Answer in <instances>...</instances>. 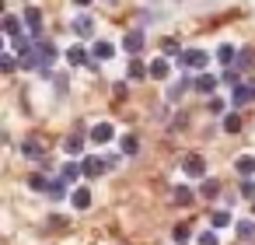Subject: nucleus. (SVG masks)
<instances>
[{
	"mask_svg": "<svg viewBox=\"0 0 255 245\" xmlns=\"http://www.w3.org/2000/svg\"><path fill=\"white\" fill-rule=\"evenodd\" d=\"M178 63L182 67H189V70H206V63H210V53H203V49H185L182 56H178Z\"/></svg>",
	"mask_w": 255,
	"mask_h": 245,
	"instance_id": "1",
	"label": "nucleus"
},
{
	"mask_svg": "<svg viewBox=\"0 0 255 245\" xmlns=\"http://www.w3.org/2000/svg\"><path fill=\"white\" fill-rule=\"evenodd\" d=\"M91 60H95V56H91V49H88V46H81V42L67 49V63H70V67H91Z\"/></svg>",
	"mask_w": 255,
	"mask_h": 245,
	"instance_id": "2",
	"label": "nucleus"
},
{
	"mask_svg": "<svg viewBox=\"0 0 255 245\" xmlns=\"http://www.w3.org/2000/svg\"><path fill=\"white\" fill-rule=\"evenodd\" d=\"M35 46H39V56H42V70H39V74H49V67L56 63V56H60V49H56L53 42H46V39H39Z\"/></svg>",
	"mask_w": 255,
	"mask_h": 245,
	"instance_id": "3",
	"label": "nucleus"
},
{
	"mask_svg": "<svg viewBox=\"0 0 255 245\" xmlns=\"http://www.w3.org/2000/svg\"><path fill=\"white\" fill-rule=\"evenodd\" d=\"M81 168H84V175H88V179H98V175H105V172H109L105 158H95V154H84Z\"/></svg>",
	"mask_w": 255,
	"mask_h": 245,
	"instance_id": "4",
	"label": "nucleus"
},
{
	"mask_svg": "<svg viewBox=\"0 0 255 245\" xmlns=\"http://www.w3.org/2000/svg\"><path fill=\"white\" fill-rule=\"evenodd\" d=\"M182 172H185L189 179H206V161H203L199 154H189V158L182 161Z\"/></svg>",
	"mask_w": 255,
	"mask_h": 245,
	"instance_id": "5",
	"label": "nucleus"
},
{
	"mask_svg": "<svg viewBox=\"0 0 255 245\" xmlns=\"http://www.w3.org/2000/svg\"><path fill=\"white\" fill-rule=\"evenodd\" d=\"M25 25H28V35L39 42V39H42V11H39V7H28V11H25Z\"/></svg>",
	"mask_w": 255,
	"mask_h": 245,
	"instance_id": "6",
	"label": "nucleus"
},
{
	"mask_svg": "<svg viewBox=\"0 0 255 245\" xmlns=\"http://www.w3.org/2000/svg\"><path fill=\"white\" fill-rule=\"evenodd\" d=\"M88 137H91V144H109V140L116 137V126H112V123H95Z\"/></svg>",
	"mask_w": 255,
	"mask_h": 245,
	"instance_id": "7",
	"label": "nucleus"
},
{
	"mask_svg": "<svg viewBox=\"0 0 255 245\" xmlns=\"http://www.w3.org/2000/svg\"><path fill=\"white\" fill-rule=\"evenodd\" d=\"M21 154L32 158V161H42V158H46V144H42L39 137H28V140L21 144Z\"/></svg>",
	"mask_w": 255,
	"mask_h": 245,
	"instance_id": "8",
	"label": "nucleus"
},
{
	"mask_svg": "<svg viewBox=\"0 0 255 245\" xmlns=\"http://www.w3.org/2000/svg\"><path fill=\"white\" fill-rule=\"evenodd\" d=\"M70 28H74V35H77V39H91V35H95V21H91L88 14L74 18V21H70Z\"/></svg>",
	"mask_w": 255,
	"mask_h": 245,
	"instance_id": "9",
	"label": "nucleus"
},
{
	"mask_svg": "<svg viewBox=\"0 0 255 245\" xmlns=\"http://www.w3.org/2000/svg\"><path fill=\"white\" fill-rule=\"evenodd\" d=\"M18 63H21L25 70H42V56H39V46H32V49L18 53Z\"/></svg>",
	"mask_w": 255,
	"mask_h": 245,
	"instance_id": "10",
	"label": "nucleus"
},
{
	"mask_svg": "<svg viewBox=\"0 0 255 245\" xmlns=\"http://www.w3.org/2000/svg\"><path fill=\"white\" fill-rule=\"evenodd\" d=\"M217 84H220V77H213V74H206V70L192 81V88H196L199 95H213V91H217Z\"/></svg>",
	"mask_w": 255,
	"mask_h": 245,
	"instance_id": "11",
	"label": "nucleus"
},
{
	"mask_svg": "<svg viewBox=\"0 0 255 245\" xmlns=\"http://www.w3.org/2000/svg\"><path fill=\"white\" fill-rule=\"evenodd\" d=\"M143 42H147V39H143V32H140V28H133V32H126V39H123V49L136 56V53L143 49Z\"/></svg>",
	"mask_w": 255,
	"mask_h": 245,
	"instance_id": "12",
	"label": "nucleus"
},
{
	"mask_svg": "<svg viewBox=\"0 0 255 245\" xmlns=\"http://www.w3.org/2000/svg\"><path fill=\"white\" fill-rule=\"evenodd\" d=\"M234 60H238V49H234L231 42H224V46L217 49V63H220V67L227 70V67H234Z\"/></svg>",
	"mask_w": 255,
	"mask_h": 245,
	"instance_id": "13",
	"label": "nucleus"
},
{
	"mask_svg": "<svg viewBox=\"0 0 255 245\" xmlns=\"http://www.w3.org/2000/svg\"><path fill=\"white\" fill-rule=\"evenodd\" d=\"M70 203H74L77 210H88V207H91V189H88V186H77V189L70 193Z\"/></svg>",
	"mask_w": 255,
	"mask_h": 245,
	"instance_id": "14",
	"label": "nucleus"
},
{
	"mask_svg": "<svg viewBox=\"0 0 255 245\" xmlns=\"http://www.w3.org/2000/svg\"><path fill=\"white\" fill-rule=\"evenodd\" d=\"M231 224H238V221L231 217V210H213V214H210V228H213V231H220V228H231Z\"/></svg>",
	"mask_w": 255,
	"mask_h": 245,
	"instance_id": "15",
	"label": "nucleus"
},
{
	"mask_svg": "<svg viewBox=\"0 0 255 245\" xmlns=\"http://www.w3.org/2000/svg\"><path fill=\"white\" fill-rule=\"evenodd\" d=\"M91 56H95V60H112V56H116V46L105 42V39H98V42L91 46Z\"/></svg>",
	"mask_w": 255,
	"mask_h": 245,
	"instance_id": "16",
	"label": "nucleus"
},
{
	"mask_svg": "<svg viewBox=\"0 0 255 245\" xmlns=\"http://www.w3.org/2000/svg\"><path fill=\"white\" fill-rule=\"evenodd\" d=\"M252 63H255V53H252V46H245V49H238V60H234V70H252Z\"/></svg>",
	"mask_w": 255,
	"mask_h": 245,
	"instance_id": "17",
	"label": "nucleus"
},
{
	"mask_svg": "<svg viewBox=\"0 0 255 245\" xmlns=\"http://www.w3.org/2000/svg\"><path fill=\"white\" fill-rule=\"evenodd\" d=\"M143 77H150V67H147L140 56H133V60H129V81H143Z\"/></svg>",
	"mask_w": 255,
	"mask_h": 245,
	"instance_id": "18",
	"label": "nucleus"
},
{
	"mask_svg": "<svg viewBox=\"0 0 255 245\" xmlns=\"http://www.w3.org/2000/svg\"><path fill=\"white\" fill-rule=\"evenodd\" d=\"M84 140H91V137H81V133H70V137L63 140V151H67V154H84Z\"/></svg>",
	"mask_w": 255,
	"mask_h": 245,
	"instance_id": "19",
	"label": "nucleus"
},
{
	"mask_svg": "<svg viewBox=\"0 0 255 245\" xmlns=\"http://www.w3.org/2000/svg\"><path fill=\"white\" fill-rule=\"evenodd\" d=\"M140 151V137L136 133H123L119 137V154H136Z\"/></svg>",
	"mask_w": 255,
	"mask_h": 245,
	"instance_id": "20",
	"label": "nucleus"
},
{
	"mask_svg": "<svg viewBox=\"0 0 255 245\" xmlns=\"http://www.w3.org/2000/svg\"><path fill=\"white\" fill-rule=\"evenodd\" d=\"M234 168H238L241 179H252V175H255V158H252V154H241V158L234 161Z\"/></svg>",
	"mask_w": 255,
	"mask_h": 245,
	"instance_id": "21",
	"label": "nucleus"
},
{
	"mask_svg": "<svg viewBox=\"0 0 255 245\" xmlns=\"http://www.w3.org/2000/svg\"><path fill=\"white\" fill-rule=\"evenodd\" d=\"M21 21H25V18H14V14H4V35H11V39H18V35H21Z\"/></svg>",
	"mask_w": 255,
	"mask_h": 245,
	"instance_id": "22",
	"label": "nucleus"
},
{
	"mask_svg": "<svg viewBox=\"0 0 255 245\" xmlns=\"http://www.w3.org/2000/svg\"><path fill=\"white\" fill-rule=\"evenodd\" d=\"M168 70H171V67H168V56H157V60L150 63V77H154V81H164Z\"/></svg>",
	"mask_w": 255,
	"mask_h": 245,
	"instance_id": "23",
	"label": "nucleus"
},
{
	"mask_svg": "<svg viewBox=\"0 0 255 245\" xmlns=\"http://www.w3.org/2000/svg\"><path fill=\"white\" fill-rule=\"evenodd\" d=\"M231 102H234V105H248V102H252V88H248V84L231 88Z\"/></svg>",
	"mask_w": 255,
	"mask_h": 245,
	"instance_id": "24",
	"label": "nucleus"
},
{
	"mask_svg": "<svg viewBox=\"0 0 255 245\" xmlns=\"http://www.w3.org/2000/svg\"><path fill=\"white\" fill-rule=\"evenodd\" d=\"M199 196H203V200H217V196H220V182H217V179H203Z\"/></svg>",
	"mask_w": 255,
	"mask_h": 245,
	"instance_id": "25",
	"label": "nucleus"
},
{
	"mask_svg": "<svg viewBox=\"0 0 255 245\" xmlns=\"http://www.w3.org/2000/svg\"><path fill=\"white\" fill-rule=\"evenodd\" d=\"M234 231H238V238H241V242H252V238H255V221H252V217H248V221H238V224H234Z\"/></svg>",
	"mask_w": 255,
	"mask_h": 245,
	"instance_id": "26",
	"label": "nucleus"
},
{
	"mask_svg": "<svg viewBox=\"0 0 255 245\" xmlns=\"http://www.w3.org/2000/svg\"><path fill=\"white\" fill-rule=\"evenodd\" d=\"M171 200H175L178 207H189V203H192V189H189V186H175V189H171Z\"/></svg>",
	"mask_w": 255,
	"mask_h": 245,
	"instance_id": "27",
	"label": "nucleus"
},
{
	"mask_svg": "<svg viewBox=\"0 0 255 245\" xmlns=\"http://www.w3.org/2000/svg\"><path fill=\"white\" fill-rule=\"evenodd\" d=\"M77 175H84L81 161H70V165H63V172H60V179H67V182H77Z\"/></svg>",
	"mask_w": 255,
	"mask_h": 245,
	"instance_id": "28",
	"label": "nucleus"
},
{
	"mask_svg": "<svg viewBox=\"0 0 255 245\" xmlns=\"http://www.w3.org/2000/svg\"><path fill=\"white\" fill-rule=\"evenodd\" d=\"M46 196H53V200H63V196H67V179H60V175H56V179L49 182V193H46Z\"/></svg>",
	"mask_w": 255,
	"mask_h": 245,
	"instance_id": "29",
	"label": "nucleus"
},
{
	"mask_svg": "<svg viewBox=\"0 0 255 245\" xmlns=\"http://www.w3.org/2000/svg\"><path fill=\"white\" fill-rule=\"evenodd\" d=\"M171 235H175V245H185V242L192 238V228H189V224H175Z\"/></svg>",
	"mask_w": 255,
	"mask_h": 245,
	"instance_id": "30",
	"label": "nucleus"
},
{
	"mask_svg": "<svg viewBox=\"0 0 255 245\" xmlns=\"http://www.w3.org/2000/svg\"><path fill=\"white\" fill-rule=\"evenodd\" d=\"M161 53H164V56H182L185 49H182L175 39H164V42H161Z\"/></svg>",
	"mask_w": 255,
	"mask_h": 245,
	"instance_id": "31",
	"label": "nucleus"
},
{
	"mask_svg": "<svg viewBox=\"0 0 255 245\" xmlns=\"http://www.w3.org/2000/svg\"><path fill=\"white\" fill-rule=\"evenodd\" d=\"M238 74H241V70H234V67H227V70L220 74V81H224V88H238V84H241V81H238Z\"/></svg>",
	"mask_w": 255,
	"mask_h": 245,
	"instance_id": "32",
	"label": "nucleus"
},
{
	"mask_svg": "<svg viewBox=\"0 0 255 245\" xmlns=\"http://www.w3.org/2000/svg\"><path fill=\"white\" fill-rule=\"evenodd\" d=\"M224 130H227V133H238V130H241V116H238V112H227V116H224Z\"/></svg>",
	"mask_w": 255,
	"mask_h": 245,
	"instance_id": "33",
	"label": "nucleus"
},
{
	"mask_svg": "<svg viewBox=\"0 0 255 245\" xmlns=\"http://www.w3.org/2000/svg\"><path fill=\"white\" fill-rule=\"evenodd\" d=\"M49 182H53V179H42V175H28V186H32L35 193H49Z\"/></svg>",
	"mask_w": 255,
	"mask_h": 245,
	"instance_id": "34",
	"label": "nucleus"
},
{
	"mask_svg": "<svg viewBox=\"0 0 255 245\" xmlns=\"http://www.w3.org/2000/svg\"><path fill=\"white\" fill-rule=\"evenodd\" d=\"M189 84H192V81H178V84H171V91H168V98H171V102H178V98L185 95V88H189Z\"/></svg>",
	"mask_w": 255,
	"mask_h": 245,
	"instance_id": "35",
	"label": "nucleus"
},
{
	"mask_svg": "<svg viewBox=\"0 0 255 245\" xmlns=\"http://www.w3.org/2000/svg\"><path fill=\"white\" fill-rule=\"evenodd\" d=\"M0 67H4V74H11V70L18 67V60H14V53H4V56H0Z\"/></svg>",
	"mask_w": 255,
	"mask_h": 245,
	"instance_id": "36",
	"label": "nucleus"
},
{
	"mask_svg": "<svg viewBox=\"0 0 255 245\" xmlns=\"http://www.w3.org/2000/svg\"><path fill=\"white\" fill-rule=\"evenodd\" d=\"M241 196L255 203V182H252V179H245V182H241Z\"/></svg>",
	"mask_w": 255,
	"mask_h": 245,
	"instance_id": "37",
	"label": "nucleus"
},
{
	"mask_svg": "<svg viewBox=\"0 0 255 245\" xmlns=\"http://www.w3.org/2000/svg\"><path fill=\"white\" fill-rule=\"evenodd\" d=\"M224 109H227V105H224L220 98H210V112H213V116H227Z\"/></svg>",
	"mask_w": 255,
	"mask_h": 245,
	"instance_id": "38",
	"label": "nucleus"
},
{
	"mask_svg": "<svg viewBox=\"0 0 255 245\" xmlns=\"http://www.w3.org/2000/svg\"><path fill=\"white\" fill-rule=\"evenodd\" d=\"M199 245H217V231H213V228L203 231V235H199Z\"/></svg>",
	"mask_w": 255,
	"mask_h": 245,
	"instance_id": "39",
	"label": "nucleus"
},
{
	"mask_svg": "<svg viewBox=\"0 0 255 245\" xmlns=\"http://www.w3.org/2000/svg\"><path fill=\"white\" fill-rule=\"evenodd\" d=\"M119 161H123V154H105V165H109V168H116Z\"/></svg>",
	"mask_w": 255,
	"mask_h": 245,
	"instance_id": "40",
	"label": "nucleus"
},
{
	"mask_svg": "<svg viewBox=\"0 0 255 245\" xmlns=\"http://www.w3.org/2000/svg\"><path fill=\"white\" fill-rule=\"evenodd\" d=\"M74 4H77V7H88V4H91V0H74Z\"/></svg>",
	"mask_w": 255,
	"mask_h": 245,
	"instance_id": "41",
	"label": "nucleus"
},
{
	"mask_svg": "<svg viewBox=\"0 0 255 245\" xmlns=\"http://www.w3.org/2000/svg\"><path fill=\"white\" fill-rule=\"evenodd\" d=\"M248 88H252V98H255V81H248Z\"/></svg>",
	"mask_w": 255,
	"mask_h": 245,
	"instance_id": "42",
	"label": "nucleus"
},
{
	"mask_svg": "<svg viewBox=\"0 0 255 245\" xmlns=\"http://www.w3.org/2000/svg\"><path fill=\"white\" fill-rule=\"evenodd\" d=\"M252 214H255V203H252Z\"/></svg>",
	"mask_w": 255,
	"mask_h": 245,
	"instance_id": "43",
	"label": "nucleus"
}]
</instances>
